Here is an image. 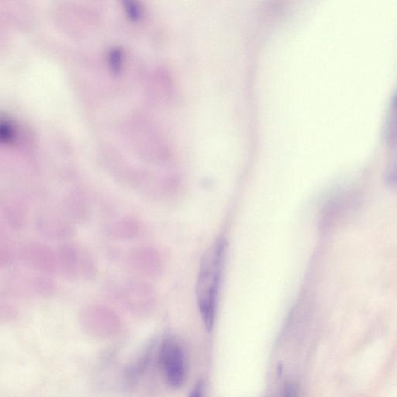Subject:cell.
Returning a JSON list of instances; mask_svg holds the SVG:
<instances>
[{
  "label": "cell",
  "instance_id": "obj_10",
  "mask_svg": "<svg viewBox=\"0 0 397 397\" xmlns=\"http://www.w3.org/2000/svg\"><path fill=\"white\" fill-rule=\"evenodd\" d=\"M202 391H202V384L200 383L193 389L189 397H204Z\"/></svg>",
  "mask_w": 397,
  "mask_h": 397
},
{
  "label": "cell",
  "instance_id": "obj_4",
  "mask_svg": "<svg viewBox=\"0 0 397 397\" xmlns=\"http://www.w3.org/2000/svg\"><path fill=\"white\" fill-rule=\"evenodd\" d=\"M356 200L355 192L345 191L338 194L327 207V215L329 216L328 221H335L345 217L355 206Z\"/></svg>",
  "mask_w": 397,
  "mask_h": 397
},
{
  "label": "cell",
  "instance_id": "obj_9",
  "mask_svg": "<svg viewBox=\"0 0 397 397\" xmlns=\"http://www.w3.org/2000/svg\"><path fill=\"white\" fill-rule=\"evenodd\" d=\"M282 397H298V391L296 386L289 384L286 386L283 391Z\"/></svg>",
  "mask_w": 397,
  "mask_h": 397
},
{
  "label": "cell",
  "instance_id": "obj_2",
  "mask_svg": "<svg viewBox=\"0 0 397 397\" xmlns=\"http://www.w3.org/2000/svg\"><path fill=\"white\" fill-rule=\"evenodd\" d=\"M160 364L166 382L174 388L182 386L186 379L185 354L179 343L167 338L161 344Z\"/></svg>",
  "mask_w": 397,
  "mask_h": 397
},
{
  "label": "cell",
  "instance_id": "obj_3",
  "mask_svg": "<svg viewBox=\"0 0 397 397\" xmlns=\"http://www.w3.org/2000/svg\"><path fill=\"white\" fill-rule=\"evenodd\" d=\"M382 132L386 144L392 149H397V84L387 103Z\"/></svg>",
  "mask_w": 397,
  "mask_h": 397
},
{
  "label": "cell",
  "instance_id": "obj_7",
  "mask_svg": "<svg viewBox=\"0 0 397 397\" xmlns=\"http://www.w3.org/2000/svg\"><path fill=\"white\" fill-rule=\"evenodd\" d=\"M13 132L14 130L9 121L2 120L1 131H0V134H1L2 141L6 143L11 142L13 140V137L14 136Z\"/></svg>",
  "mask_w": 397,
  "mask_h": 397
},
{
  "label": "cell",
  "instance_id": "obj_8",
  "mask_svg": "<svg viewBox=\"0 0 397 397\" xmlns=\"http://www.w3.org/2000/svg\"><path fill=\"white\" fill-rule=\"evenodd\" d=\"M125 9L130 18L137 20L141 17V7L135 2H125Z\"/></svg>",
  "mask_w": 397,
  "mask_h": 397
},
{
  "label": "cell",
  "instance_id": "obj_6",
  "mask_svg": "<svg viewBox=\"0 0 397 397\" xmlns=\"http://www.w3.org/2000/svg\"><path fill=\"white\" fill-rule=\"evenodd\" d=\"M110 67L113 72L119 73L123 64V53L119 47L111 48L108 54Z\"/></svg>",
  "mask_w": 397,
  "mask_h": 397
},
{
  "label": "cell",
  "instance_id": "obj_5",
  "mask_svg": "<svg viewBox=\"0 0 397 397\" xmlns=\"http://www.w3.org/2000/svg\"><path fill=\"white\" fill-rule=\"evenodd\" d=\"M385 168L384 178L388 184L397 186V149Z\"/></svg>",
  "mask_w": 397,
  "mask_h": 397
},
{
  "label": "cell",
  "instance_id": "obj_1",
  "mask_svg": "<svg viewBox=\"0 0 397 397\" xmlns=\"http://www.w3.org/2000/svg\"><path fill=\"white\" fill-rule=\"evenodd\" d=\"M226 253V241L218 239L208 248L200 265L196 293L201 317L207 330L214 327Z\"/></svg>",
  "mask_w": 397,
  "mask_h": 397
}]
</instances>
